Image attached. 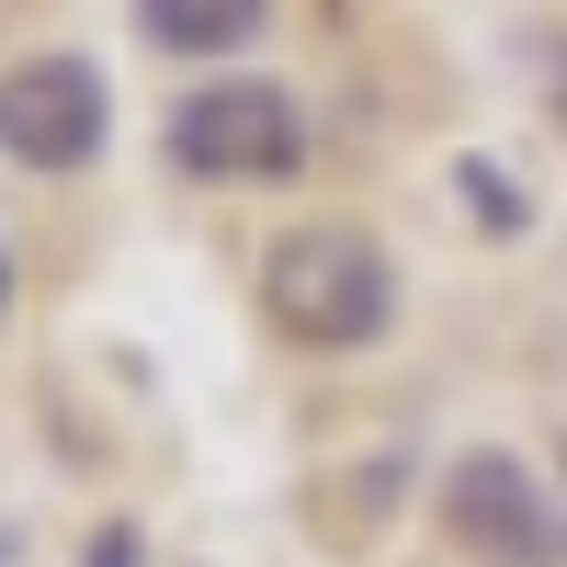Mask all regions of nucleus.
Instances as JSON below:
<instances>
[{
  "mask_svg": "<svg viewBox=\"0 0 567 567\" xmlns=\"http://www.w3.org/2000/svg\"><path fill=\"white\" fill-rule=\"evenodd\" d=\"M159 148L194 171V182H296L307 171V103L284 80L239 69V80H205V91H182L171 125H159Z\"/></svg>",
  "mask_w": 567,
  "mask_h": 567,
  "instance_id": "nucleus-2",
  "label": "nucleus"
},
{
  "mask_svg": "<svg viewBox=\"0 0 567 567\" xmlns=\"http://www.w3.org/2000/svg\"><path fill=\"white\" fill-rule=\"evenodd\" d=\"M0 318H12V239H0Z\"/></svg>",
  "mask_w": 567,
  "mask_h": 567,
  "instance_id": "nucleus-8",
  "label": "nucleus"
},
{
  "mask_svg": "<svg viewBox=\"0 0 567 567\" xmlns=\"http://www.w3.org/2000/svg\"><path fill=\"white\" fill-rule=\"evenodd\" d=\"M443 534L477 567H567V499L511 443H465L443 465Z\"/></svg>",
  "mask_w": 567,
  "mask_h": 567,
  "instance_id": "nucleus-3",
  "label": "nucleus"
},
{
  "mask_svg": "<svg viewBox=\"0 0 567 567\" xmlns=\"http://www.w3.org/2000/svg\"><path fill=\"white\" fill-rule=\"evenodd\" d=\"M114 136V80L91 58H12L0 69V159L23 171H91Z\"/></svg>",
  "mask_w": 567,
  "mask_h": 567,
  "instance_id": "nucleus-4",
  "label": "nucleus"
},
{
  "mask_svg": "<svg viewBox=\"0 0 567 567\" xmlns=\"http://www.w3.org/2000/svg\"><path fill=\"white\" fill-rule=\"evenodd\" d=\"M261 318L284 329V341L307 352H374L398 329V261L374 227H284V239L261 250Z\"/></svg>",
  "mask_w": 567,
  "mask_h": 567,
  "instance_id": "nucleus-1",
  "label": "nucleus"
},
{
  "mask_svg": "<svg viewBox=\"0 0 567 567\" xmlns=\"http://www.w3.org/2000/svg\"><path fill=\"white\" fill-rule=\"evenodd\" d=\"M0 567H12V534H0Z\"/></svg>",
  "mask_w": 567,
  "mask_h": 567,
  "instance_id": "nucleus-9",
  "label": "nucleus"
},
{
  "mask_svg": "<svg viewBox=\"0 0 567 567\" xmlns=\"http://www.w3.org/2000/svg\"><path fill=\"white\" fill-rule=\"evenodd\" d=\"M136 34L159 58H227V45H261V0H136Z\"/></svg>",
  "mask_w": 567,
  "mask_h": 567,
  "instance_id": "nucleus-5",
  "label": "nucleus"
},
{
  "mask_svg": "<svg viewBox=\"0 0 567 567\" xmlns=\"http://www.w3.org/2000/svg\"><path fill=\"white\" fill-rule=\"evenodd\" d=\"M91 567H136V534H125V523H103V534H91Z\"/></svg>",
  "mask_w": 567,
  "mask_h": 567,
  "instance_id": "nucleus-7",
  "label": "nucleus"
},
{
  "mask_svg": "<svg viewBox=\"0 0 567 567\" xmlns=\"http://www.w3.org/2000/svg\"><path fill=\"white\" fill-rule=\"evenodd\" d=\"M454 194L477 205V227H488V239H523V227H534V194H523V182H511L499 159H454Z\"/></svg>",
  "mask_w": 567,
  "mask_h": 567,
  "instance_id": "nucleus-6",
  "label": "nucleus"
}]
</instances>
